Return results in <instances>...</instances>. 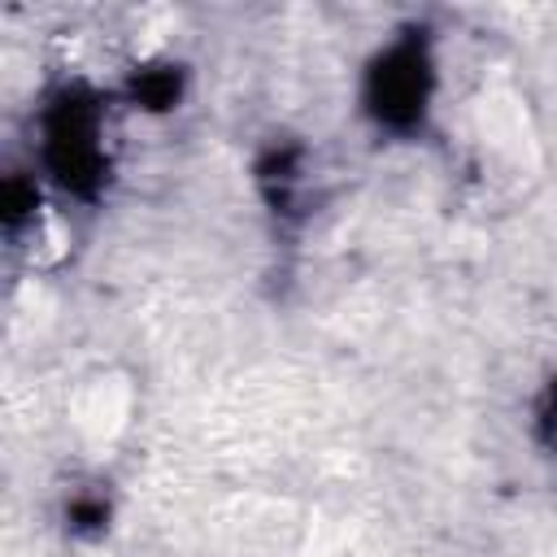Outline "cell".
I'll use <instances>...</instances> for the list:
<instances>
[{
    "mask_svg": "<svg viewBox=\"0 0 557 557\" xmlns=\"http://www.w3.org/2000/svg\"><path fill=\"white\" fill-rule=\"evenodd\" d=\"M553 444H557V413H553Z\"/></svg>",
    "mask_w": 557,
    "mask_h": 557,
    "instance_id": "obj_1",
    "label": "cell"
}]
</instances>
